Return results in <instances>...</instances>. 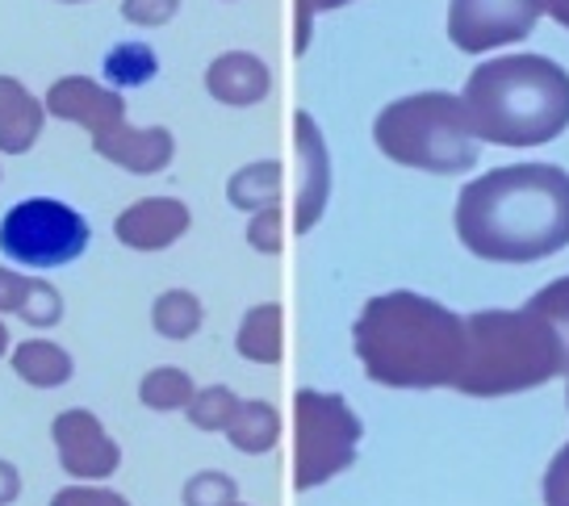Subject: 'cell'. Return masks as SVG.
Instances as JSON below:
<instances>
[{"instance_id":"obj_1","label":"cell","mask_w":569,"mask_h":506,"mask_svg":"<svg viewBox=\"0 0 569 506\" xmlns=\"http://www.w3.org/2000/svg\"><path fill=\"white\" fill-rule=\"evenodd\" d=\"M457 235L473 255L532 264L569 247V172L552 163H511L457 198Z\"/></svg>"},{"instance_id":"obj_2","label":"cell","mask_w":569,"mask_h":506,"mask_svg":"<svg viewBox=\"0 0 569 506\" xmlns=\"http://www.w3.org/2000/svg\"><path fill=\"white\" fill-rule=\"evenodd\" d=\"M356 356L386 389H457L465 364V318L423 293H381L352 326Z\"/></svg>"},{"instance_id":"obj_3","label":"cell","mask_w":569,"mask_h":506,"mask_svg":"<svg viewBox=\"0 0 569 506\" xmlns=\"http://www.w3.org/2000/svg\"><path fill=\"white\" fill-rule=\"evenodd\" d=\"M461 109L481 143H552L569 130V72L545 54H498L465 80Z\"/></svg>"},{"instance_id":"obj_4","label":"cell","mask_w":569,"mask_h":506,"mask_svg":"<svg viewBox=\"0 0 569 506\" xmlns=\"http://www.w3.org/2000/svg\"><path fill=\"white\" fill-rule=\"evenodd\" d=\"M569 373L566 344L532 310H478L465 318V364L457 389L507 398Z\"/></svg>"},{"instance_id":"obj_5","label":"cell","mask_w":569,"mask_h":506,"mask_svg":"<svg viewBox=\"0 0 569 506\" xmlns=\"http://www.w3.org/2000/svg\"><path fill=\"white\" fill-rule=\"evenodd\" d=\"M373 143L386 160L436 176H461L478 163V139L452 92H415L386 105L373 122Z\"/></svg>"},{"instance_id":"obj_6","label":"cell","mask_w":569,"mask_h":506,"mask_svg":"<svg viewBox=\"0 0 569 506\" xmlns=\"http://www.w3.org/2000/svg\"><path fill=\"white\" fill-rule=\"evenodd\" d=\"M365 423L339 394L298 389L293 398V486L315 489L356 465Z\"/></svg>"},{"instance_id":"obj_7","label":"cell","mask_w":569,"mask_h":506,"mask_svg":"<svg viewBox=\"0 0 569 506\" xmlns=\"http://www.w3.org/2000/svg\"><path fill=\"white\" fill-rule=\"evenodd\" d=\"M89 222L54 198H30L0 217V252L21 269H63L89 247Z\"/></svg>"},{"instance_id":"obj_8","label":"cell","mask_w":569,"mask_h":506,"mask_svg":"<svg viewBox=\"0 0 569 506\" xmlns=\"http://www.w3.org/2000/svg\"><path fill=\"white\" fill-rule=\"evenodd\" d=\"M545 0H452L448 4V38L465 54L490 47H511L536 30Z\"/></svg>"},{"instance_id":"obj_9","label":"cell","mask_w":569,"mask_h":506,"mask_svg":"<svg viewBox=\"0 0 569 506\" xmlns=\"http://www.w3.org/2000/svg\"><path fill=\"white\" fill-rule=\"evenodd\" d=\"M59 465L76 482H106L122 465V448L106 435L92 411H63L51 423Z\"/></svg>"},{"instance_id":"obj_10","label":"cell","mask_w":569,"mask_h":506,"mask_svg":"<svg viewBox=\"0 0 569 506\" xmlns=\"http://www.w3.org/2000/svg\"><path fill=\"white\" fill-rule=\"evenodd\" d=\"M42 105H47V113L59 118V122L92 130V139L126 122L122 92L106 89V84H97L89 75H63V80H54Z\"/></svg>"},{"instance_id":"obj_11","label":"cell","mask_w":569,"mask_h":506,"mask_svg":"<svg viewBox=\"0 0 569 506\" xmlns=\"http://www.w3.org/2000/svg\"><path fill=\"white\" fill-rule=\"evenodd\" d=\"M189 226H193V214H189L184 201L142 198V201H134L126 214H118L113 235L122 239L126 247H134V252H163V247H172Z\"/></svg>"},{"instance_id":"obj_12","label":"cell","mask_w":569,"mask_h":506,"mask_svg":"<svg viewBox=\"0 0 569 506\" xmlns=\"http://www.w3.org/2000/svg\"><path fill=\"white\" fill-rule=\"evenodd\" d=\"M298 168H302V181H298V217H293V231L310 235L315 222L327 210V193H331V155L322 143V130L310 113H298Z\"/></svg>"},{"instance_id":"obj_13","label":"cell","mask_w":569,"mask_h":506,"mask_svg":"<svg viewBox=\"0 0 569 506\" xmlns=\"http://www.w3.org/2000/svg\"><path fill=\"white\" fill-rule=\"evenodd\" d=\"M97 146V155L109 163H118L126 172H134V176H151V172H163L172 155H177V139H172V130L163 126H113L106 134H97L92 139Z\"/></svg>"},{"instance_id":"obj_14","label":"cell","mask_w":569,"mask_h":506,"mask_svg":"<svg viewBox=\"0 0 569 506\" xmlns=\"http://www.w3.org/2000/svg\"><path fill=\"white\" fill-rule=\"evenodd\" d=\"M268 89H272V72L264 59L251 51H227L206 68V92L222 105H256L268 97Z\"/></svg>"},{"instance_id":"obj_15","label":"cell","mask_w":569,"mask_h":506,"mask_svg":"<svg viewBox=\"0 0 569 506\" xmlns=\"http://www.w3.org/2000/svg\"><path fill=\"white\" fill-rule=\"evenodd\" d=\"M47 122V105L13 75H0V151L26 155L38 143Z\"/></svg>"},{"instance_id":"obj_16","label":"cell","mask_w":569,"mask_h":506,"mask_svg":"<svg viewBox=\"0 0 569 506\" xmlns=\"http://www.w3.org/2000/svg\"><path fill=\"white\" fill-rule=\"evenodd\" d=\"M13 373H18L26 385L34 389H59L71 381V356L68 347L51 344V340H26V344L13 347Z\"/></svg>"},{"instance_id":"obj_17","label":"cell","mask_w":569,"mask_h":506,"mask_svg":"<svg viewBox=\"0 0 569 506\" xmlns=\"http://www.w3.org/2000/svg\"><path fill=\"white\" fill-rule=\"evenodd\" d=\"M227 198H231L234 210H248L251 217L272 210V201L281 198V163L260 160L239 168L231 181H227Z\"/></svg>"},{"instance_id":"obj_18","label":"cell","mask_w":569,"mask_h":506,"mask_svg":"<svg viewBox=\"0 0 569 506\" xmlns=\"http://www.w3.org/2000/svg\"><path fill=\"white\" fill-rule=\"evenodd\" d=\"M239 356L251 364H277L281 361V306H256L239 323Z\"/></svg>"},{"instance_id":"obj_19","label":"cell","mask_w":569,"mask_h":506,"mask_svg":"<svg viewBox=\"0 0 569 506\" xmlns=\"http://www.w3.org/2000/svg\"><path fill=\"white\" fill-rule=\"evenodd\" d=\"M277 435H281V415H277V406L272 402H243V411L234 415L231 432V448L248 456H264L272 444H277Z\"/></svg>"},{"instance_id":"obj_20","label":"cell","mask_w":569,"mask_h":506,"mask_svg":"<svg viewBox=\"0 0 569 506\" xmlns=\"http://www.w3.org/2000/svg\"><path fill=\"white\" fill-rule=\"evenodd\" d=\"M193 394H197L193 377H189L184 368H172V364L151 368V373L139 381V402L151 406V411H189Z\"/></svg>"},{"instance_id":"obj_21","label":"cell","mask_w":569,"mask_h":506,"mask_svg":"<svg viewBox=\"0 0 569 506\" xmlns=\"http://www.w3.org/2000/svg\"><path fill=\"white\" fill-rule=\"evenodd\" d=\"M151 326L160 331L163 340H189V335H197V326H201V302H197V293L189 290L160 293L156 306H151Z\"/></svg>"},{"instance_id":"obj_22","label":"cell","mask_w":569,"mask_h":506,"mask_svg":"<svg viewBox=\"0 0 569 506\" xmlns=\"http://www.w3.org/2000/svg\"><path fill=\"white\" fill-rule=\"evenodd\" d=\"M156 72H160V59H156L151 47H142V42H118V47L106 54V80L113 92L147 84Z\"/></svg>"},{"instance_id":"obj_23","label":"cell","mask_w":569,"mask_h":506,"mask_svg":"<svg viewBox=\"0 0 569 506\" xmlns=\"http://www.w3.org/2000/svg\"><path fill=\"white\" fill-rule=\"evenodd\" d=\"M239 411H243V402L234 398V389H227V385H206V389L193 394L184 415H189V423H193L197 432H231Z\"/></svg>"},{"instance_id":"obj_24","label":"cell","mask_w":569,"mask_h":506,"mask_svg":"<svg viewBox=\"0 0 569 506\" xmlns=\"http://www.w3.org/2000/svg\"><path fill=\"white\" fill-rule=\"evenodd\" d=\"M184 506H239V486L231 473L206 469L197 473L193 482H184Z\"/></svg>"},{"instance_id":"obj_25","label":"cell","mask_w":569,"mask_h":506,"mask_svg":"<svg viewBox=\"0 0 569 506\" xmlns=\"http://www.w3.org/2000/svg\"><path fill=\"white\" fill-rule=\"evenodd\" d=\"M523 310L540 314V318L557 331V340L566 344V356H569V276H561V281L545 285L540 293H532V302H528Z\"/></svg>"},{"instance_id":"obj_26","label":"cell","mask_w":569,"mask_h":506,"mask_svg":"<svg viewBox=\"0 0 569 506\" xmlns=\"http://www.w3.org/2000/svg\"><path fill=\"white\" fill-rule=\"evenodd\" d=\"M18 318H26L30 326H54L63 318V293L54 290L51 281H30V297Z\"/></svg>"},{"instance_id":"obj_27","label":"cell","mask_w":569,"mask_h":506,"mask_svg":"<svg viewBox=\"0 0 569 506\" xmlns=\"http://www.w3.org/2000/svg\"><path fill=\"white\" fill-rule=\"evenodd\" d=\"M180 13V0H122V18L130 26H168Z\"/></svg>"},{"instance_id":"obj_28","label":"cell","mask_w":569,"mask_h":506,"mask_svg":"<svg viewBox=\"0 0 569 506\" xmlns=\"http://www.w3.org/2000/svg\"><path fill=\"white\" fill-rule=\"evenodd\" d=\"M51 506H130V498L106 486H63L51 498Z\"/></svg>"},{"instance_id":"obj_29","label":"cell","mask_w":569,"mask_h":506,"mask_svg":"<svg viewBox=\"0 0 569 506\" xmlns=\"http://www.w3.org/2000/svg\"><path fill=\"white\" fill-rule=\"evenodd\" d=\"M248 243L256 247V252H264V255L281 252V214H277V210H264V214L251 217Z\"/></svg>"},{"instance_id":"obj_30","label":"cell","mask_w":569,"mask_h":506,"mask_svg":"<svg viewBox=\"0 0 569 506\" xmlns=\"http://www.w3.org/2000/svg\"><path fill=\"white\" fill-rule=\"evenodd\" d=\"M545 506H569V444L545 469Z\"/></svg>"},{"instance_id":"obj_31","label":"cell","mask_w":569,"mask_h":506,"mask_svg":"<svg viewBox=\"0 0 569 506\" xmlns=\"http://www.w3.org/2000/svg\"><path fill=\"white\" fill-rule=\"evenodd\" d=\"M30 297V276H21L18 269H0V314H21Z\"/></svg>"},{"instance_id":"obj_32","label":"cell","mask_w":569,"mask_h":506,"mask_svg":"<svg viewBox=\"0 0 569 506\" xmlns=\"http://www.w3.org/2000/svg\"><path fill=\"white\" fill-rule=\"evenodd\" d=\"M339 4H352V0H298V54L310 47V21H315V13H327V9H339Z\"/></svg>"},{"instance_id":"obj_33","label":"cell","mask_w":569,"mask_h":506,"mask_svg":"<svg viewBox=\"0 0 569 506\" xmlns=\"http://www.w3.org/2000/svg\"><path fill=\"white\" fill-rule=\"evenodd\" d=\"M18 498H21V473H18V465L0 461V506L18 503Z\"/></svg>"},{"instance_id":"obj_34","label":"cell","mask_w":569,"mask_h":506,"mask_svg":"<svg viewBox=\"0 0 569 506\" xmlns=\"http://www.w3.org/2000/svg\"><path fill=\"white\" fill-rule=\"evenodd\" d=\"M545 9L552 13V21H557V26H566V30H569V0H545Z\"/></svg>"},{"instance_id":"obj_35","label":"cell","mask_w":569,"mask_h":506,"mask_svg":"<svg viewBox=\"0 0 569 506\" xmlns=\"http://www.w3.org/2000/svg\"><path fill=\"white\" fill-rule=\"evenodd\" d=\"M4 352H9V326L0 323V356H4Z\"/></svg>"},{"instance_id":"obj_36","label":"cell","mask_w":569,"mask_h":506,"mask_svg":"<svg viewBox=\"0 0 569 506\" xmlns=\"http://www.w3.org/2000/svg\"><path fill=\"white\" fill-rule=\"evenodd\" d=\"M59 4H80V0H59Z\"/></svg>"},{"instance_id":"obj_37","label":"cell","mask_w":569,"mask_h":506,"mask_svg":"<svg viewBox=\"0 0 569 506\" xmlns=\"http://www.w3.org/2000/svg\"><path fill=\"white\" fill-rule=\"evenodd\" d=\"M566 402H569V389H566Z\"/></svg>"}]
</instances>
